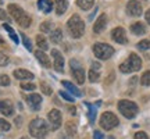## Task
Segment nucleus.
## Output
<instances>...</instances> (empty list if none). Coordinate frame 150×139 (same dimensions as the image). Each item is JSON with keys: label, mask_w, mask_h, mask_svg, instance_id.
<instances>
[{"label": "nucleus", "mask_w": 150, "mask_h": 139, "mask_svg": "<svg viewBox=\"0 0 150 139\" xmlns=\"http://www.w3.org/2000/svg\"><path fill=\"white\" fill-rule=\"evenodd\" d=\"M8 13L11 14V17H13V20L20 25V27L22 28H28L29 25H31V22H32V20H31V17L28 16L25 11L22 10L20 6L17 4H10L8 6Z\"/></svg>", "instance_id": "nucleus-1"}, {"label": "nucleus", "mask_w": 150, "mask_h": 139, "mask_svg": "<svg viewBox=\"0 0 150 139\" xmlns=\"http://www.w3.org/2000/svg\"><path fill=\"white\" fill-rule=\"evenodd\" d=\"M67 27H68V31H70L71 36L75 38V39H79L81 36H83L85 33V22L82 21L78 14L72 16L67 22Z\"/></svg>", "instance_id": "nucleus-2"}, {"label": "nucleus", "mask_w": 150, "mask_h": 139, "mask_svg": "<svg viewBox=\"0 0 150 139\" xmlns=\"http://www.w3.org/2000/svg\"><path fill=\"white\" fill-rule=\"evenodd\" d=\"M47 132H49V127L45 120L35 118V120L31 121V124H29V134H31V136L36 139H42L47 135Z\"/></svg>", "instance_id": "nucleus-3"}, {"label": "nucleus", "mask_w": 150, "mask_h": 139, "mask_svg": "<svg viewBox=\"0 0 150 139\" xmlns=\"http://www.w3.org/2000/svg\"><path fill=\"white\" fill-rule=\"evenodd\" d=\"M142 67V60L138 54L131 53L129 57L127 59V61H124L122 64L120 65V71L124 74H129V72H134V71H139Z\"/></svg>", "instance_id": "nucleus-4"}, {"label": "nucleus", "mask_w": 150, "mask_h": 139, "mask_svg": "<svg viewBox=\"0 0 150 139\" xmlns=\"http://www.w3.org/2000/svg\"><path fill=\"white\" fill-rule=\"evenodd\" d=\"M118 110L125 118L131 120V118L136 117V114L139 113V107L136 103L131 102V100H120L118 102Z\"/></svg>", "instance_id": "nucleus-5"}, {"label": "nucleus", "mask_w": 150, "mask_h": 139, "mask_svg": "<svg viewBox=\"0 0 150 139\" xmlns=\"http://www.w3.org/2000/svg\"><path fill=\"white\" fill-rule=\"evenodd\" d=\"M93 53H95V56H96L97 59L108 60L114 54V49L110 45H107V43L97 42L93 45Z\"/></svg>", "instance_id": "nucleus-6"}, {"label": "nucleus", "mask_w": 150, "mask_h": 139, "mask_svg": "<svg viewBox=\"0 0 150 139\" xmlns=\"http://www.w3.org/2000/svg\"><path fill=\"white\" fill-rule=\"evenodd\" d=\"M118 118L117 116L111 111H106L102 114V117H100V125H102L103 129H106V131H110V129L115 128L118 125Z\"/></svg>", "instance_id": "nucleus-7"}, {"label": "nucleus", "mask_w": 150, "mask_h": 139, "mask_svg": "<svg viewBox=\"0 0 150 139\" xmlns=\"http://www.w3.org/2000/svg\"><path fill=\"white\" fill-rule=\"evenodd\" d=\"M70 65H71V70H72V77L75 78L76 84L82 85L85 82V70H83V67L81 65V63L78 60L75 59H72L70 61Z\"/></svg>", "instance_id": "nucleus-8"}, {"label": "nucleus", "mask_w": 150, "mask_h": 139, "mask_svg": "<svg viewBox=\"0 0 150 139\" xmlns=\"http://www.w3.org/2000/svg\"><path fill=\"white\" fill-rule=\"evenodd\" d=\"M47 118H49V123L52 125V129L56 131L61 127V121H63V116L59 110H52V111L47 114Z\"/></svg>", "instance_id": "nucleus-9"}, {"label": "nucleus", "mask_w": 150, "mask_h": 139, "mask_svg": "<svg viewBox=\"0 0 150 139\" xmlns=\"http://www.w3.org/2000/svg\"><path fill=\"white\" fill-rule=\"evenodd\" d=\"M143 13V9H142V4L136 0H129L128 4H127V14L132 17H139L142 16Z\"/></svg>", "instance_id": "nucleus-10"}, {"label": "nucleus", "mask_w": 150, "mask_h": 139, "mask_svg": "<svg viewBox=\"0 0 150 139\" xmlns=\"http://www.w3.org/2000/svg\"><path fill=\"white\" fill-rule=\"evenodd\" d=\"M111 38L114 42L120 43V45H125V43L128 42V39H127V33H125V29L121 27L118 28H114L111 31Z\"/></svg>", "instance_id": "nucleus-11"}, {"label": "nucleus", "mask_w": 150, "mask_h": 139, "mask_svg": "<svg viewBox=\"0 0 150 139\" xmlns=\"http://www.w3.org/2000/svg\"><path fill=\"white\" fill-rule=\"evenodd\" d=\"M52 57L54 59V68H56V71L63 72L64 71V57L61 56V53L57 49H53L52 50Z\"/></svg>", "instance_id": "nucleus-12"}, {"label": "nucleus", "mask_w": 150, "mask_h": 139, "mask_svg": "<svg viewBox=\"0 0 150 139\" xmlns=\"http://www.w3.org/2000/svg\"><path fill=\"white\" fill-rule=\"evenodd\" d=\"M27 102L32 110L38 111L40 109V106H42V97H40V95H38V93H32V95L27 96Z\"/></svg>", "instance_id": "nucleus-13"}, {"label": "nucleus", "mask_w": 150, "mask_h": 139, "mask_svg": "<svg viewBox=\"0 0 150 139\" xmlns=\"http://www.w3.org/2000/svg\"><path fill=\"white\" fill-rule=\"evenodd\" d=\"M100 68H102L100 63H97V61L92 63L91 70H89V81L91 82H97L99 81V78H100Z\"/></svg>", "instance_id": "nucleus-14"}, {"label": "nucleus", "mask_w": 150, "mask_h": 139, "mask_svg": "<svg viewBox=\"0 0 150 139\" xmlns=\"http://www.w3.org/2000/svg\"><path fill=\"white\" fill-rule=\"evenodd\" d=\"M0 113L10 117L14 114V106L10 100H0Z\"/></svg>", "instance_id": "nucleus-15"}, {"label": "nucleus", "mask_w": 150, "mask_h": 139, "mask_svg": "<svg viewBox=\"0 0 150 139\" xmlns=\"http://www.w3.org/2000/svg\"><path fill=\"white\" fill-rule=\"evenodd\" d=\"M107 25V16L106 14H102V16L97 18V21L95 22V25H93V31L96 33H100L104 31V28Z\"/></svg>", "instance_id": "nucleus-16"}, {"label": "nucleus", "mask_w": 150, "mask_h": 139, "mask_svg": "<svg viewBox=\"0 0 150 139\" xmlns=\"http://www.w3.org/2000/svg\"><path fill=\"white\" fill-rule=\"evenodd\" d=\"M35 56H36L38 61H39L43 67H46V68H50V67H52V61H50V59L45 54L43 50H38V52H35Z\"/></svg>", "instance_id": "nucleus-17"}, {"label": "nucleus", "mask_w": 150, "mask_h": 139, "mask_svg": "<svg viewBox=\"0 0 150 139\" xmlns=\"http://www.w3.org/2000/svg\"><path fill=\"white\" fill-rule=\"evenodd\" d=\"M14 77H16L17 79H33V74L32 72H29L28 70H24V68H18L14 71Z\"/></svg>", "instance_id": "nucleus-18"}, {"label": "nucleus", "mask_w": 150, "mask_h": 139, "mask_svg": "<svg viewBox=\"0 0 150 139\" xmlns=\"http://www.w3.org/2000/svg\"><path fill=\"white\" fill-rule=\"evenodd\" d=\"M38 7L45 14H49L53 9V3H52V0H38Z\"/></svg>", "instance_id": "nucleus-19"}, {"label": "nucleus", "mask_w": 150, "mask_h": 139, "mask_svg": "<svg viewBox=\"0 0 150 139\" xmlns=\"http://www.w3.org/2000/svg\"><path fill=\"white\" fill-rule=\"evenodd\" d=\"M68 9V0H56V14L63 16Z\"/></svg>", "instance_id": "nucleus-20"}, {"label": "nucleus", "mask_w": 150, "mask_h": 139, "mask_svg": "<svg viewBox=\"0 0 150 139\" xmlns=\"http://www.w3.org/2000/svg\"><path fill=\"white\" fill-rule=\"evenodd\" d=\"M61 84H63V86H64L65 89H68V91H70L72 95H75L76 97L82 96V92H81L74 84H71V82H68V81H61Z\"/></svg>", "instance_id": "nucleus-21"}, {"label": "nucleus", "mask_w": 150, "mask_h": 139, "mask_svg": "<svg viewBox=\"0 0 150 139\" xmlns=\"http://www.w3.org/2000/svg\"><path fill=\"white\" fill-rule=\"evenodd\" d=\"M131 31L135 35H143V33H146V27L142 22H135L131 25Z\"/></svg>", "instance_id": "nucleus-22"}, {"label": "nucleus", "mask_w": 150, "mask_h": 139, "mask_svg": "<svg viewBox=\"0 0 150 139\" xmlns=\"http://www.w3.org/2000/svg\"><path fill=\"white\" fill-rule=\"evenodd\" d=\"M85 106H86V109L89 110V113H88L89 121L93 124L95 123V118H96V106H93L92 103H88V102H85Z\"/></svg>", "instance_id": "nucleus-23"}, {"label": "nucleus", "mask_w": 150, "mask_h": 139, "mask_svg": "<svg viewBox=\"0 0 150 139\" xmlns=\"http://www.w3.org/2000/svg\"><path fill=\"white\" fill-rule=\"evenodd\" d=\"M50 39H52L53 43L61 42V40H63V32H61V29H54L53 32L50 33Z\"/></svg>", "instance_id": "nucleus-24"}, {"label": "nucleus", "mask_w": 150, "mask_h": 139, "mask_svg": "<svg viewBox=\"0 0 150 139\" xmlns=\"http://www.w3.org/2000/svg\"><path fill=\"white\" fill-rule=\"evenodd\" d=\"M93 3H95V0H76V4H78V7L79 9H82V10H89L92 6H93Z\"/></svg>", "instance_id": "nucleus-25"}, {"label": "nucleus", "mask_w": 150, "mask_h": 139, "mask_svg": "<svg viewBox=\"0 0 150 139\" xmlns=\"http://www.w3.org/2000/svg\"><path fill=\"white\" fill-rule=\"evenodd\" d=\"M36 45H38V48H40V50H43V52L49 49L47 40H46V39H45L42 35H38V36H36Z\"/></svg>", "instance_id": "nucleus-26"}, {"label": "nucleus", "mask_w": 150, "mask_h": 139, "mask_svg": "<svg viewBox=\"0 0 150 139\" xmlns=\"http://www.w3.org/2000/svg\"><path fill=\"white\" fill-rule=\"evenodd\" d=\"M3 28H4L6 31L8 32L10 38L13 39V42H14V43H18V36H17V33L14 32V29L10 27V24H4V25H3Z\"/></svg>", "instance_id": "nucleus-27"}, {"label": "nucleus", "mask_w": 150, "mask_h": 139, "mask_svg": "<svg viewBox=\"0 0 150 139\" xmlns=\"http://www.w3.org/2000/svg\"><path fill=\"white\" fill-rule=\"evenodd\" d=\"M52 29H53V24L50 21H45L40 24V31L42 32H52Z\"/></svg>", "instance_id": "nucleus-28"}, {"label": "nucleus", "mask_w": 150, "mask_h": 139, "mask_svg": "<svg viewBox=\"0 0 150 139\" xmlns=\"http://www.w3.org/2000/svg\"><path fill=\"white\" fill-rule=\"evenodd\" d=\"M140 84L143 86H149L150 85V71H146L145 74L142 75L140 78Z\"/></svg>", "instance_id": "nucleus-29"}, {"label": "nucleus", "mask_w": 150, "mask_h": 139, "mask_svg": "<svg viewBox=\"0 0 150 139\" xmlns=\"http://www.w3.org/2000/svg\"><path fill=\"white\" fill-rule=\"evenodd\" d=\"M138 49H140V50H150V40H147V39L140 40L138 43Z\"/></svg>", "instance_id": "nucleus-30"}, {"label": "nucleus", "mask_w": 150, "mask_h": 139, "mask_svg": "<svg viewBox=\"0 0 150 139\" xmlns=\"http://www.w3.org/2000/svg\"><path fill=\"white\" fill-rule=\"evenodd\" d=\"M20 36L22 38V43H24V46H25L28 50H32V43H31V40L28 39L27 35H25V33H21Z\"/></svg>", "instance_id": "nucleus-31"}, {"label": "nucleus", "mask_w": 150, "mask_h": 139, "mask_svg": "<svg viewBox=\"0 0 150 139\" xmlns=\"http://www.w3.org/2000/svg\"><path fill=\"white\" fill-rule=\"evenodd\" d=\"M60 96L63 97L64 100H67V102H70V103H72L74 102V97L71 96L68 92H65V91H60Z\"/></svg>", "instance_id": "nucleus-32"}, {"label": "nucleus", "mask_w": 150, "mask_h": 139, "mask_svg": "<svg viewBox=\"0 0 150 139\" xmlns=\"http://www.w3.org/2000/svg\"><path fill=\"white\" fill-rule=\"evenodd\" d=\"M8 61H10V60H8V57H7L3 52H0V67H4V65H7V64H8Z\"/></svg>", "instance_id": "nucleus-33"}, {"label": "nucleus", "mask_w": 150, "mask_h": 139, "mask_svg": "<svg viewBox=\"0 0 150 139\" xmlns=\"http://www.w3.org/2000/svg\"><path fill=\"white\" fill-rule=\"evenodd\" d=\"M40 89H42V92L43 93H45V95H52V88H50V86L47 85V84H45V82H43V84H40Z\"/></svg>", "instance_id": "nucleus-34"}, {"label": "nucleus", "mask_w": 150, "mask_h": 139, "mask_svg": "<svg viewBox=\"0 0 150 139\" xmlns=\"http://www.w3.org/2000/svg\"><path fill=\"white\" fill-rule=\"evenodd\" d=\"M10 128H11V125L6 120H3V118H0V129L1 131H10Z\"/></svg>", "instance_id": "nucleus-35"}, {"label": "nucleus", "mask_w": 150, "mask_h": 139, "mask_svg": "<svg viewBox=\"0 0 150 139\" xmlns=\"http://www.w3.org/2000/svg\"><path fill=\"white\" fill-rule=\"evenodd\" d=\"M21 88L24 91H35L36 86L33 85V84H31V82H24V84H21Z\"/></svg>", "instance_id": "nucleus-36"}, {"label": "nucleus", "mask_w": 150, "mask_h": 139, "mask_svg": "<svg viewBox=\"0 0 150 139\" xmlns=\"http://www.w3.org/2000/svg\"><path fill=\"white\" fill-rule=\"evenodd\" d=\"M0 85L1 86H8L10 85V78L7 75H0Z\"/></svg>", "instance_id": "nucleus-37"}, {"label": "nucleus", "mask_w": 150, "mask_h": 139, "mask_svg": "<svg viewBox=\"0 0 150 139\" xmlns=\"http://www.w3.org/2000/svg\"><path fill=\"white\" fill-rule=\"evenodd\" d=\"M67 129H68V134H70L71 136H74V135L76 134V128H75V125L72 123L67 124Z\"/></svg>", "instance_id": "nucleus-38"}, {"label": "nucleus", "mask_w": 150, "mask_h": 139, "mask_svg": "<svg viewBox=\"0 0 150 139\" xmlns=\"http://www.w3.org/2000/svg\"><path fill=\"white\" fill-rule=\"evenodd\" d=\"M135 139H149V136H147V134L146 132H136L135 134Z\"/></svg>", "instance_id": "nucleus-39"}, {"label": "nucleus", "mask_w": 150, "mask_h": 139, "mask_svg": "<svg viewBox=\"0 0 150 139\" xmlns=\"http://www.w3.org/2000/svg\"><path fill=\"white\" fill-rule=\"evenodd\" d=\"M93 139H104V135H103L102 131H95L93 132Z\"/></svg>", "instance_id": "nucleus-40"}, {"label": "nucleus", "mask_w": 150, "mask_h": 139, "mask_svg": "<svg viewBox=\"0 0 150 139\" xmlns=\"http://www.w3.org/2000/svg\"><path fill=\"white\" fill-rule=\"evenodd\" d=\"M0 20H3V21L8 20V14H6V11L1 10V9H0Z\"/></svg>", "instance_id": "nucleus-41"}, {"label": "nucleus", "mask_w": 150, "mask_h": 139, "mask_svg": "<svg viewBox=\"0 0 150 139\" xmlns=\"http://www.w3.org/2000/svg\"><path fill=\"white\" fill-rule=\"evenodd\" d=\"M145 18H146V21H147V24L150 25V9L147 11H146V14H145Z\"/></svg>", "instance_id": "nucleus-42"}, {"label": "nucleus", "mask_w": 150, "mask_h": 139, "mask_svg": "<svg viewBox=\"0 0 150 139\" xmlns=\"http://www.w3.org/2000/svg\"><path fill=\"white\" fill-rule=\"evenodd\" d=\"M68 111H70L72 116H75V109L74 107H68Z\"/></svg>", "instance_id": "nucleus-43"}, {"label": "nucleus", "mask_w": 150, "mask_h": 139, "mask_svg": "<svg viewBox=\"0 0 150 139\" xmlns=\"http://www.w3.org/2000/svg\"><path fill=\"white\" fill-rule=\"evenodd\" d=\"M107 139H115V138H114V136H108Z\"/></svg>", "instance_id": "nucleus-44"}, {"label": "nucleus", "mask_w": 150, "mask_h": 139, "mask_svg": "<svg viewBox=\"0 0 150 139\" xmlns=\"http://www.w3.org/2000/svg\"><path fill=\"white\" fill-rule=\"evenodd\" d=\"M0 4H3V0H0Z\"/></svg>", "instance_id": "nucleus-45"}, {"label": "nucleus", "mask_w": 150, "mask_h": 139, "mask_svg": "<svg viewBox=\"0 0 150 139\" xmlns=\"http://www.w3.org/2000/svg\"><path fill=\"white\" fill-rule=\"evenodd\" d=\"M0 42H3V39H1V38H0Z\"/></svg>", "instance_id": "nucleus-46"}, {"label": "nucleus", "mask_w": 150, "mask_h": 139, "mask_svg": "<svg viewBox=\"0 0 150 139\" xmlns=\"http://www.w3.org/2000/svg\"><path fill=\"white\" fill-rule=\"evenodd\" d=\"M21 139H28V138H25V136H24V138H21Z\"/></svg>", "instance_id": "nucleus-47"}]
</instances>
